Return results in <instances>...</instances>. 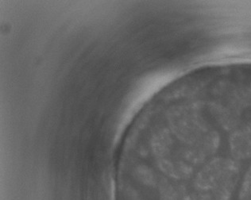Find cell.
I'll use <instances>...</instances> for the list:
<instances>
[{"label": "cell", "instance_id": "1", "mask_svg": "<svg viewBox=\"0 0 251 200\" xmlns=\"http://www.w3.org/2000/svg\"><path fill=\"white\" fill-rule=\"evenodd\" d=\"M238 170L228 161L216 160L197 173L193 187L198 200H229L237 183Z\"/></svg>", "mask_w": 251, "mask_h": 200}]
</instances>
